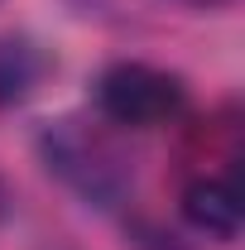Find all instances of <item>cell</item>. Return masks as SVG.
<instances>
[{"label":"cell","mask_w":245,"mask_h":250,"mask_svg":"<svg viewBox=\"0 0 245 250\" xmlns=\"http://www.w3.org/2000/svg\"><path fill=\"white\" fill-rule=\"evenodd\" d=\"M187 5H221V0H187Z\"/></svg>","instance_id":"cell-5"},{"label":"cell","mask_w":245,"mask_h":250,"mask_svg":"<svg viewBox=\"0 0 245 250\" xmlns=\"http://www.w3.org/2000/svg\"><path fill=\"white\" fill-rule=\"evenodd\" d=\"M187 106L183 77L149 67V62H111L96 77V111L130 130H154V125L178 121Z\"/></svg>","instance_id":"cell-1"},{"label":"cell","mask_w":245,"mask_h":250,"mask_svg":"<svg viewBox=\"0 0 245 250\" xmlns=\"http://www.w3.org/2000/svg\"><path fill=\"white\" fill-rule=\"evenodd\" d=\"M101 159H106V149L92 145L87 135H77V130H58V140H48V164L96 202L116 197V188H121V173L111 164H101Z\"/></svg>","instance_id":"cell-2"},{"label":"cell","mask_w":245,"mask_h":250,"mask_svg":"<svg viewBox=\"0 0 245 250\" xmlns=\"http://www.w3.org/2000/svg\"><path fill=\"white\" fill-rule=\"evenodd\" d=\"M183 212L197 231H207L216 241H236L241 236V188L231 173H207L183 192Z\"/></svg>","instance_id":"cell-3"},{"label":"cell","mask_w":245,"mask_h":250,"mask_svg":"<svg viewBox=\"0 0 245 250\" xmlns=\"http://www.w3.org/2000/svg\"><path fill=\"white\" fill-rule=\"evenodd\" d=\"M43 77H48V53L34 39L0 34V111L20 106L24 96H34Z\"/></svg>","instance_id":"cell-4"}]
</instances>
